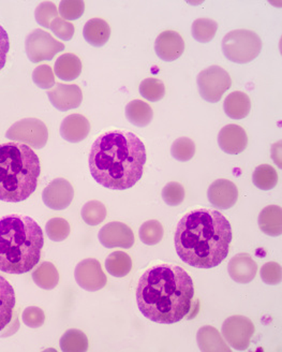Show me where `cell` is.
<instances>
[{"instance_id": "obj_1", "label": "cell", "mask_w": 282, "mask_h": 352, "mask_svg": "<svg viewBox=\"0 0 282 352\" xmlns=\"http://www.w3.org/2000/svg\"><path fill=\"white\" fill-rule=\"evenodd\" d=\"M193 296V281L183 267L158 264L141 277L137 303L152 322L173 324L189 314Z\"/></svg>"}, {"instance_id": "obj_2", "label": "cell", "mask_w": 282, "mask_h": 352, "mask_svg": "<svg viewBox=\"0 0 282 352\" xmlns=\"http://www.w3.org/2000/svg\"><path fill=\"white\" fill-rule=\"evenodd\" d=\"M232 237V227L220 212L199 208L179 221L175 248L185 263L198 269H213L228 257Z\"/></svg>"}, {"instance_id": "obj_3", "label": "cell", "mask_w": 282, "mask_h": 352, "mask_svg": "<svg viewBox=\"0 0 282 352\" xmlns=\"http://www.w3.org/2000/svg\"><path fill=\"white\" fill-rule=\"evenodd\" d=\"M146 148L132 132L112 130L95 141L89 154V169L97 183L113 190L134 186L143 175Z\"/></svg>"}, {"instance_id": "obj_4", "label": "cell", "mask_w": 282, "mask_h": 352, "mask_svg": "<svg viewBox=\"0 0 282 352\" xmlns=\"http://www.w3.org/2000/svg\"><path fill=\"white\" fill-rule=\"evenodd\" d=\"M43 245V231L35 219L20 214L0 218V271L18 275L32 271Z\"/></svg>"}, {"instance_id": "obj_5", "label": "cell", "mask_w": 282, "mask_h": 352, "mask_svg": "<svg viewBox=\"0 0 282 352\" xmlns=\"http://www.w3.org/2000/svg\"><path fill=\"white\" fill-rule=\"evenodd\" d=\"M39 157L27 145L19 142L0 144V201L18 204L37 189Z\"/></svg>"}, {"instance_id": "obj_6", "label": "cell", "mask_w": 282, "mask_h": 352, "mask_svg": "<svg viewBox=\"0 0 282 352\" xmlns=\"http://www.w3.org/2000/svg\"><path fill=\"white\" fill-rule=\"evenodd\" d=\"M262 50V40L252 30H232L222 40L224 56L235 64H248L257 58Z\"/></svg>"}, {"instance_id": "obj_7", "label": "cell", "mask_w": 282, "mask_h": 352, "mask_svg": "<svg viewBox=\"0 0 282 352\" xmlns=\"http://www.w3.org/2000/svg\"><path fill=\"white\" fill-rule=\"evenodd\" d=\"M5 137L13 142H21L32 148L41 149L47 145L49 131L42 120L24 118L13 124L8 129Z\"/></svg>"}, {"instance_id": "obj_8", "label": "cell", "mask_w": 282, "mask_h": 352, "mask_svg": "<svg viewBox=\"0 0 282 352\" xmlns=\"http://www.w3.org/2000/svg\"><path fill=\"white\" fill-rule=\"evenodd\" d=\"M232 85L230 74L219 66L204 69L198 76L200 95L211 103L220 101L222 96Z\"/></svg>"}, {"instance_id": "obj_9", "label": "cell", "mask_w": 282, "mask_h": 352, "mask_svg": "<svg viewBox=\"0 0 282 352\" xmlns=\"http://www.w3.org/2000/svg\"><path fill=\"white\" fill-rule=\"evenodd\" d=\"M26 54L35 64L42 61L52 60L55 55L64 51V44L42 30H32L25 41Z\"/></svg>"}, {"instance_id": "obj_10", "label": "cell", "mask_w": 282, "mask_h": 352, "mask_svg": "<svg viewBox=\"0 0 282 352\" xmlns=\"http://www.w3.org/2000/svg\"><path fill=\"white\" fill-rule=\"evenodd\" d=\"M255 334V325L245 316L228 317L222 325V336L228 345L237 351H244L250 346Z\"/></svg>"}, {"instance_id": "obj_11", "label": "cell", "mask_w": 282, "mask_h": 352, "mask_svg": "<svg viewBox=\"0 0 282 352\" xmlns=\"http://www.w3.org/2000/svg\"><path fill=\"white\" fill-rule=\"evenodd\" d=\"M76 283L84 290L89 292H99L108 283L106 275L97 259H85L76 265L74 271Z\"/></svg>"}, {"instance_id": "obj_12", "label": "cell", "mask_w": 282, "mask_h": 352, "mask_svg": "<svg viewBox=\"0 0 282 352\" xmlns=\"http://www.w3.org/2000/svg\"><path fill=\"white\" fill-rule=\"evenodd\" d=\"M99 241L106 248H121L128 250L134 244V234L131 228L119 221L108 223L99 231Z\"/></svg>"}, {"instance_id": "obj_13", "label": "cell", "mask_w": 282, "mask_h": 352, "mask_svg": "<svg viewBox=\"0 0 282 352\" xmlns=\"http://www.w3.org/2000/svg\"><path fill=\"white\" fill-rule=\"evenodd\" d=\"M74 190L71 183L64 179H56L45 187L42 199L51 210H62L71 204Z\"/></svg>"}, {"instance_id": "obj_14", "label": "cell", "mask_w": 282, "mask_h": 352, "mask_svg": "<svg viewBox=\"0 0 282 352\" xmlns=\"http://www.w3.org/2000/svg\"><path fill=\"white\" fill-rule=\"evenodd\" d=\"M47 97L54 108L66 112L79 108L83 100V93L75 84L56 83L54 88L47 91Z\"/></svg>"}, {"instance_id": "obj_15", "label": "cell", "mask_w": 282, "mask_h": 352, "mask_svg": "<svg viewBox=\"0 0 282 352\" xmlns=\"http://www.w3.org/2000/svg\"><path fill=\"white\" fill-rule=\"evenodd\" d=\"M209 202L219 210H228L237 202L238 189L235 184L228 179H217L207 191Z\"/></svg>"}, {"instance_id": "obj_16", "label": "cell", "mask_w": 282, "mask_h": 352, "mask_svg": "<svg viewBox=\"0 0 282 352\" xmlns=\"http://www.w3.org/2000/svg\"><path fill=\"white\" fill-rule=\"evenodd\" d=\"M184 50V39L178 32L173 30H165L161 32L156 39L155 51L162 60H176L182 56Z\"/></svg>"}, {"instance_id": "obj_17", "label": "cell", "mask_w": 282, "mask_h": 352, "mask_svg": "<svg viewBox=\"0 0 282 352\" xmlns=\"http://www.w3.org/2000/svg\"><path fill=\"white\" fill-rule=\"evenodd\" d=\"M218 143L226 154L237 155L245 151L248 137L245 129L238 125H226L219 132Z\"/></svg>"}, {"instance_id": "obj_18", "label": "cell", "mask_w": 282, "mask_h": 352, "mask_svg": "<svg viewBox=\"0 0 282 352\" xmlns=\"http://www.w3.org/2000/svg\"><path fill=\"white\" fill-rule=\"evenodd\" d=\"M228 275L238 284H249L258 273V264L245 252L236 254L228 262Z\"/></svg>"}, {"instance_id": "obj_19", "label": "cell", "mask_w": 282, "mask_h": 352, "mask_svg": "<svg viewBox=\"0 0 282 352\" xmlns=\"http://www.w3.org/2000/svg\"><path fill=\"white\" fill-rule=\"evenodd\" d=\"M91 131V124L81 114H71L62 120L60 125V135L71 143L82 142L86 139Z\"/></svg>"}, {"instance_id": "obj_20", "label": "cell", "mask_w": 282, "mask_h": 352, "mask_svg": "<svg viewBox=\"0 0 282 352\" xmlns=\"http://www.w3.org/2000/svg\"><path fill=\"white\" fill-rule=\"evenodd\" d=\"M198 345L200 350L203 352H230L231 348L226 345L224 338H221L220 333L216 328L211 325L202 327L198 331Z\"/></svg>"}, {"instance_id": "obj_21", "label": "cell", "mask_w": 282, "mask_h": 352, "mask_svg": "<svg viewBox=\"0 0 282 352\" xmlns=\"http://www.w3.org/2000/svg\"><path fill=\"white\" fill-rule=\"evenodd\" d=\"M14 307V289L5 277L0 276V331L12 320Z\"/></svg>"}, {"instance_id": "obj_22", "label": "cell", "mask_w": 282, "mask_h": 352, "mask_svg": "<svg viewBox=\"0 0 282 352\" xmlns=\"http://www.w3.org/2000/svg\"><path fill=\"white\" fill-rule=\"evenodd\" d=\"M224 110L232 120H243L250 113V98L243 91H233L224 100Z\"/></svg>"}, {"instance_id": "obj_23", "label": "cell", "mask_w": 282, "mask_h": 352, "mask_svg": "<svg viewBox=\"0 0 282 352\" xmlns=\"http://www.w3.org/2000/svg\"><path fill=\"white\" fill-rule=\"evenodd\" d=\"M262 232L270 236H279L282 232V212L278 206H268L261 210L258 218Z\"/></svg>"}, {"instance_id": "obj_24", "label": "cell", "mask_w": 282, "mask_h": 352, "mask_svg": "<svg viewBox=\"0 0 282 352\" xmlns=\"http://www.w3.org/2000/svg\"><path fill=\"white\" fill-rule=\"evenodd\" d=\"M83 36L93 47H104L110 39V25L102 19H91L84 26Z\"/></svg>"}, {"instance_id": "obj_25", "label": "cell", "mask_w": 282, "mask_h": 352, "mask_svg": "<svg viewBox=\"0 0 282 352\" xmlns=\"http://www.w3.org/2000/svg\"><path fill=\"white\" fill-rule=\"evenodd\" d=\"M54 72L62 81H74L82 72V61L72 53L59 56L55 63Z\"/></svg>"}, {"instance_id": "obj_26", "label": "cell", "mask_w": 282, "mask_h": 352, "mask_svg": "<svg viewBox=\"0 0 282 352\" xmlns=\"http://www.w3.org/2000/svg\"><path fill=\"white\" fill-rule=\"evenodd\" d=\"M154 112L150 104L142 100H133L126 107V118L132 125L145 127L150 125Z\"/></svg>"}, {"instance_id": "obj_27", "label": "cell", "mask_w": 282, "mask_h": 352, "mask_svg": "<svg viewBox=\"0 0 282 352\" xmlns=\"http://www.w3.org/2000/svg\"><path fill=\"white\" fill-rule=\"evenodd\" d=\"M32 279L39 288L53 290L59 283V273L52 262H42L32 273Z\"/></svg>"}, {"instance_id": "obj_28", "label": "cell", "mask_w": 282, "mask_h": 352, "mask_svg": "<svg viewBox=\"0 0 282 352\" xmlns=\"http://www.w3.org/2000/svg\"><path fill=\"white\" fill-rule=\"evenodd\" d=\"M106 269L112 276L125 277L132 269V260L126 252H114L106 258Z\"/></svg>"}, {"instance_id": "obj_29", "label": "cell", "mask_w": 282, "mask_h": 352, "mask_svg": "<svg viewBox=\"0 0 282 352\" xmlns=\"http://www.w3.org/2000/svg\"><path fill=\"white\" fill-rule=\"evenodd\" d=\"M59 345L64 352H85L89 350V338L81 330L71 329L62 336Z\"/></svg>"}, {"instance_id": "obj_30", "label": "cell", "mask_w": 282, "mask_h": 352, "mask_svg": "<svg viewBox=\"0 0 282 352\" xmlns=\"http://www.w3.org/2000/svg\"><path fill=\"white\" fill-rule=\"evenodd\" d=\"M252 182L261 190H270L277 185V172L270 164H261L253 172Z\"/></svg>"}, {"instance_id": "obj_31", "label": "cell", "mask_w": 282, "mask_h": 352, "mask_svg": "<svg viewBox=\"0 0 282 352\" xmlns=\"http://www.w3.org/2000/svg\"><path fill=\"white\" fill-rule=\"evenodd\" d=\"M217 30H218V24L211 19H198L194 21L192 24V36L196 41L201 43H207L211 42L215 37Z\"/></svg>"}, {"instance_id": "obj_32", "label": "cell", "mask_w": 282, "mask_h": 352, "mask_svg": "<svg viewBox=\"0 0 282 352\" xmlns=\"http://www.w3.org/2000/svg\"><path fill=\"white\" fill-rule=\"evenodd\" d=\"M82 218L89 226H98L106 218V208L100 201L93 200L84 204Z\"/></svg>"}, {"instance_id": "obj_33", "label": "cell", "mask_w": 282, "mask_h": 352, "mask_svg": "<svg viewBox=\"0 0 282 352\" xmlns=\"http://www.w3.org/2000/svg\"><path fill=\"white\" fill-rule=\"evenodd\" d=\"M70 225L66 219L60 217L52 218L45 226V232L49 240L54 242H62L70 235Z\"/></svg>"}, {"instance_id": "obj_34", "label": "cell", "mask_w": 282, "mask_h": 352, "mask_svg": "<svg viewBox=\"0 0 282 352\" xmlns=\"http://www.w3.org/2000/svg\"><path fill=\"white\" fill-rule=\"evenodd\" d=\"M140 93L142 97L148 99V101L157 102V101L161 100L165 97V84H163V82L158 80V78H145L144 81L141 83Z\"/></svg>"}, {"instance_id": "obj_35", "label": "cell", "mask_w": 282, "mask_h": 352, "mask_svg": "<svg viewBox=\"0 0 282 352\" xmlns=\"http://www.w3.org/2000/svg\"><path fill=\"white\" fill-rule=\"evenodd\" d=\"M163 227L158 220H148L140 228V239L144 244L156 245L161 242L163 237Z\"/></svg>"}, {"instance_id": "obj_36", "label": "cell", "mask_w": 282, "mask_h": 352, "mask_svg": "<svg viewBox=\"0 0 282 352\" xmlns=\"http://www.w3.org/2000/svg\"><path fill=\"white\" fill-rule=\"evenodd\" d=\"M171 153L178 162H189L196 154V144L189 138H179L173 143Z\"/></svg>"}, {"instance_id": "obj_37", "label": "cell", "mask_w": 282, "mask_h": 352, "mask_svg": "<svg viewBox=\"0 0 282 352\" xmlns=\"http://www.w3.org/2000/svg\"><path fill=\"white\" fill-rule=\"evenodd\" d=\"M58 14L56 6L51 1H43L35 10L36 21L45 28H51V23L58 17Z\"/></svg>"}, {"instance_id": "obj_38", "label": "cell", "mask_w": 282, "mask_h": 352, "mask_svg": "<svg viewBox=\"0 0 282 352\" xmlns=\"http://www.w3.org/2000/svg\"><path fill=\"white\" fill-rule=\"evenodd\" d=\"M85 3L81 0H64L60 1L58 13L66 21L78 20L83 15Z\"/></svg>"}, {"instance_id": "obj_39", "label": "cell", "mask_w": 282, "mask_h": 352, "mask_svg": "<svg viewBox=\"0 0 282 352\" xmlns=\"http://www.w3.org/2000/svg\"><path fill=\"white\" fill-rule=\"evenodd\" d=\"M32 80L38 87L51 89L56 84L54 72L49 65H40L32 72Z\"/></svg>"}, {"instance_id": "obj_40", "label": "cell", "mask_w": 282, "mask_h": 352, "mask_svg": "<svg viewBox=\"0 0 282 352\" xmlns=\"http://www.w3.org/2000/svg\"><path fill=\"white\" fill-rule=\"evenodd\" d=\"M162 198L167 206H177L183 204L185 199V189L183 185L176 182L165 185L162 190Z\"/></svg>"}, {"instance_id": "obj_41", "label": "cell", "mask_w": 282, "mask_h": 352, "mask_svg": "<svg viewBox=\"0 0 282 352\" xmlns=\"http://www.w3.org/2000/svg\"><path fill=\"white\" fill-rule=\"evenodd\" d=\"M23 322L32 329H38L43 325L45 321V311L36 306L25 308L22 315Z\"/></svg>"}, {"instance_id": "obj_42", "label": "cell", "mask_w": 282, "mask_h": 352, "mask_svg": "<svg viewBox=\"0 0 282 352\" xmlns=\"http://www.w3.org/2000/svg\"><path fill=\"white\" fill-rule=\"evenodd\" d=\"M261 278L266 285H278L281 281V267L277 262H268L261 269Z\"/></svg>"}, {"instance_id": "obj_43", "label": "cell", "mask_w": 282, "mask_h": 352, "mask_svg": "<svg viewBox=\"0 0 282 352\" xmlns=\"http://www.w3.org/2000/svg\"><path fill=\"white\" fill-rule=\"evenodd\" d=\"M51 30L56 34L59 39L64 41H69L73 38L74 26L72 23L64 20L62 17H56L52 23H51Z\"/></svg>"}, {"instance_id": "obj_44", "label": "cell", "mask_w": 282, "mask_h": 352, "mask_svg": "<svg viewBox=\"0 0 282 352\" xmlns=\"http://www.w3.org/2000/svg\"><path fill=\"white\" fill-rule=\"evenodd\" d=\"M10 50V40L5 28L0 25V70L5 67L7 55Z\"/></svg>"}]
</instances>
